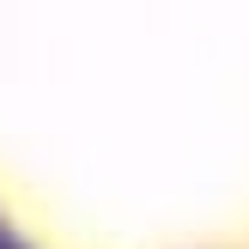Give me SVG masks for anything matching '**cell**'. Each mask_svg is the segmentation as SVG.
I'll use <instances>...</instances> for the list:
<instances>
[{
    "mask_svg": "<svg viewBox=\"0 0 249 249\" xmlns=\"http://www.w3.org/2000/svg\"><path fill=\"white\" fill-rule=\"evenodd\" d=\"M0 249H12V243H6V237H0Z\"/></svg>",
    "mask_w": 249,
    "mask_h": 249,
    "instance_id": "6da1fadb",
    "label": "cell"
}]
</instances>
